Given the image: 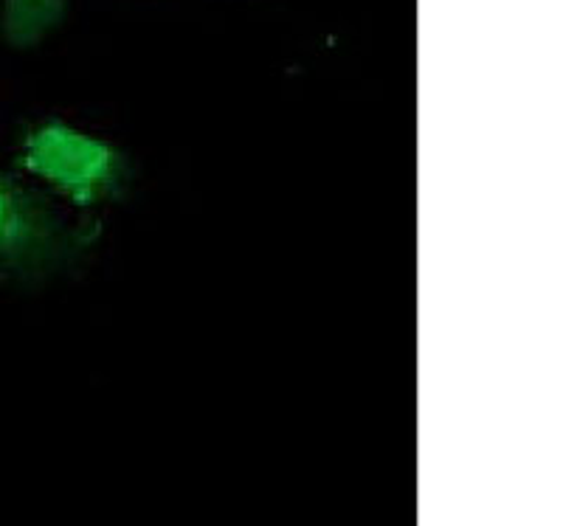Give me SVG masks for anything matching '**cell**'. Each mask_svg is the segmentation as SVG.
Segmentation results:
<instances>
[{
	"label": "cell",
	"mask_w": 563,
	"mask_h": 526,
	"mask_svg": "<svg viewBox=\"0 0 563 526\" xmlns=\"http://www.w3.org/2000/svg\"><path fill=\"white\" fill-rule=\"evenodd\" d=\"M99 234V220L70 223L43 192L0 172V277L52 282L82 265Z\"/></svg>",
	"instance_id": "obj_1"
},
{
	"label": "cell",
	"mask_w": 563,
	"mask_h": 526,
	"mask_svg": "<svg viewBox=\"0 0 563 526\" xmlns=\"http://www.w3.org/2000/svg\"><path fill=\"white\" fill-rule=\"evenodd\" d=\"M14 164L79 209L113 203L130 180V161L122 149L59 119L29 127Z\"/></svg>",
	"instance_id": "obj_2"
}]
</instances>
